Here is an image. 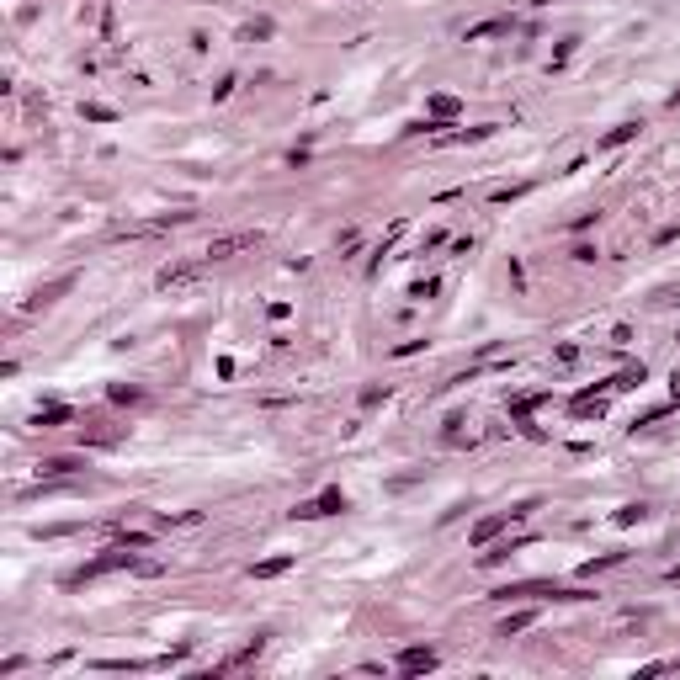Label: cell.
I'll return each mask as SVG.
<instances>
[{
	"instance_id": "1",
	"label": "cell",
	"mask_w": 680,
	"mask_h": 680,
	"mask_svg": "<svg viewBox=\"0 0 680 680\" xmlns=\"http://www.w3.org/2000/svg\"><path fill=\"white\" fill-rule=\"evenodd\" d=\"M256 245H260V229H245V234H223V240H213V245H207V256L223 260V256H240V250H256Z\"/></svg>"
},
{
	"instance_id": "2",
	"label": "cell",
	"mask_w": 680,
	"mask_h": 680,
	"mask_svg": "<svg viewBox=\"0 0 680 680\" xmlns=\"http://www.w3.org/2000/svg\"><path fill=\"white\" fill-rule=\"evenodd\" d=\"M399 670H409V675L436 670V654H431V648H404V654H399Z\"/></svg>"
},
{
	"instance_id": "3",
	"label": "cell",
	"mask_w": 680,
	"mask_h": 680,
	"mask_svg": "<svg viewBox=\"0 0 680 680\" xmlns=\"http://www.w3.org/2000/svg\"><path fill=\"white\" fill-rule=\"evenodd\" d=\"M186 282H197V266H170V271H160V287H186Z\"/></svg>"
},
{
	"instance_id": "4",
	"label": "cell",
	"mask_w": 680,
	"mask_h": 680,
	"mask_svg": "<svg viewBox=\"0 0 680 680\" xmlns=\"http://www.w3.org/2000/svg\"><path fill=\"white\" fill-rule=\"evenodd\" d=\"M287 569H293V558H266V563H256V580H277Z\"/></svg>"
},
{
	"instance_id": "5",
	"label": "cell",
	"mask_w": 680,
	"mask_h": 680,
	"mask_svg": "<svg viewBox=\"0 0 680 680\" xmlns=\"http://www.w3.org/2000/svg\"><path fill=\"white\" fill-rule=\"evenodd\" d=\"M532 622H537V611H516V617H505V638L521 633V627H532Z\"/></svg>"
},
{
	"instance_id": "6",
	"label": "cell",
	"mask_w": 680,
	"mask_h": 680,
	"mask_svg": "<svg viewBox=\"0 0 680 680\" xmlns=\"http://www.w3.org/2000/svg\"><path fill=\"white\" fill-rule=\"evenodd\" d=\"M75 468H80L75 457H54V462H43V473H54V479H59V473H75Z\"/></svg>"
},
{
	"instance_id": "7",
	"label": "cell",
	"mask_w": 680,
	"mask_h": 680,
	"mask_svg": "<svg viewBox=\"0 0 680 680\" xmlns=\"http://www.w3.org/2000/svg\"><path fill=\"white\" fill-rule=\"evenodd\" d=\"M64 420H69V409H64V404H59V409H43V415H38V425H64Z\"/></svg>"
},
{
	"instance_id": "8",
	"label": "cell",
	"mask_w": 680,
	"mask_h": 680,
	"mask_svg": "<svg viewBox=\"0 0 680 680\" xmlns=\"http://www.w3.org/2000/svg\"><path fill=\"white\" fill-rule=\"evenodd\" d=\"M431 112H441V117H452V112H457V101H452V96H436V101H431Z\"/></svg>"
},
{
	"instance_id": "9",
	"label": "cell",
	"mask_w": 680,
	"mask_h": 680,
	"mask_svg": "<svg viewBox=\"0 0 680 680\" xmlns=\"http://www.w3.org/2000/svg\"><path fill=\"white\" fill-rule=\"evenodd\" d=\"M633 139V122H622V128H611V133H606V144H627Z\"/></svg>"
}]
</instances>
